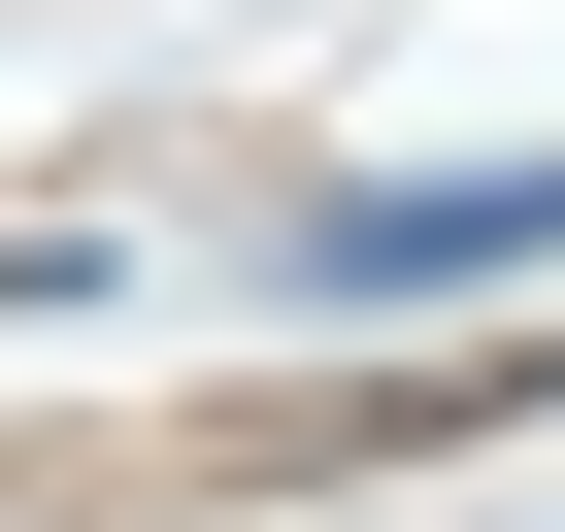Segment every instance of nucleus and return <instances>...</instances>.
Segmentation results:
<instances>
[{
	"mask_svg": "<svg viewBox=\"0 0 565 532\" xmlns=\"http://www.w3.org/2000/svg\"><path fill=\"white\" fill-rule=\"evenodd\" d=\"M300 266H333V300H466V266H565V167H433V200H333Z\"/></svg>",
	"mask_w": 565,
	"mask_h": 532,
	"instance_id": "nucleus-1",
	"label": "nucleus"
}]
</instances>
